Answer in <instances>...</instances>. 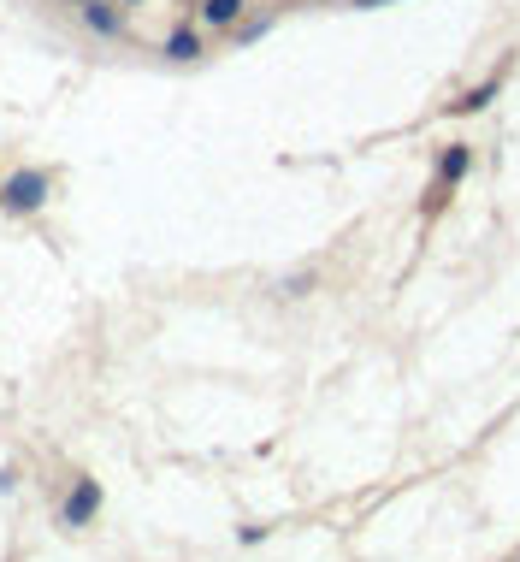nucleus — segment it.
<instances>
[{
	"label": "nucleus",
	"instance_id": "7ed1b4c3",
	"mask_svg": "<svg viewBox=\"0 0 520 562\" xmlns=\"http://www.w3.org/2000/svg\"><path fill=\"white\" fill-rule=\"evenodd\" d=\"M83 18H89L101 36H119V12L107 6V0H83Z\"/></svg>",
	"mask_w": 520,
	"mask_h": 562
},
{
	"label": "nucleus",
	"instance_id": "6e6552de",
	"mask_svg": "<svg viewBox=\"0 0 520 562\" xmlns=\"http://www.w3.org/2000/svg\"><path fill=\"white\" fill-rule=\"evenodd\" d=\"M361 6H385V0H361Z\"/></svg>",
	"mask_w": 520,
	"mask_h": 562
},
{
	"label": "nucleus",
	"instance_id": "f03ea898",
	"mask_svg": "<svg viewBox=\"0 0 520 562\" xmlns=\"http://www.w3.org/2000/svg\"><path fill=\"white\" fill-rule=\"evenodd\" d=\"M95 509H101V485L78 480L71 497H66V509H59V521H66V527H83V521H95Z\"/></svg>",
	"mask_w": 520,
	"mask_h": 562
},
{
	"label": "nucleus",
	"instance_id": "0eeeda50",
	"mask_svg": "<svg viewBox=\"0 0 520 562\" xmlns=\"http://www.w3.org/2000/svg\"><path fill=\"white\" fill-rule=\"evenodd\" d=\"M485 101H491V90H473V95H462L455 107H462V112H473V107H485Z\"/></svg>",
	"mask_w": 520,
	"mask_h": 562
},
{
	"label": "nucleus",
	"instance_id": "20e7f679",
	"mask_svg": "<svg viewBox=\"0 0 520 562\" xmlns=\"http://www.w3.org/2000/svg\"><path fill=\"white\" fill-rule=\"evenodd\" d=\"M166 54H172V59H195V54H202L195 30H172V36H166Z\"/></svg>",
	"mask_w": 520,
	"mask_h": 562
},
{
	"label": "nucleus",
	"instance_id": "39448f33",
	"mask_svg": "<svg viewBox=\"0 0 520 562\" xmlns=\"http://www.w3.org/2000/svg\"><path fill=\"white\" fill-rule=\"evenodd\" d=\"M243 0H207V24H237Z\"/></svg>",
	"mask_w": 520,
	"mask_h": 562
},
{
	"label": "nucleus",
	"instance_id": "f257e3e1",
	"mask_svg": "<svg viewBox=\"0 0 520 562\" xmlns=\"http://www.w3.org/2000/svg\"><path fill=\"white\" fill-rule=\"evenodd\" d=\"M0 202H6V207H24V214H30V207H42V202H47V178H42V172H18V178L0 184Z\"/></svg>",
	"mask_w": 520,
	"mask_h": 562
},
{
	"label": "nucleus",
	"instance_id": "1a4fd4ad",
	"mask_svg": "<svg viewBox=\"0 0 520 562\" xmlns=\"http://www.w3.org/2000/svg\"><path fill=\"white\" fill-rule=\"evenodd\" d=\"M0 184H6V178H0Z\"/></svg>",
	"mask_w": 520,
	"mask_h": 562
},
{
	"label": "nucleus",
	"instance_id": "423d86ee",
	"mask_svg": "<svg viewBox=\"0 0 520 562\" xmlns=\"http://www.w3.org/2000/svg\"><path fill=\"white\" fill-rule=\"evenodd\" d=\"M467 160H473V154H467V148H450V154H443V178H462V172H467Z\"/></svg>",
	"mask_w": 520,
	"mask_h": 562
}]
</instances>
